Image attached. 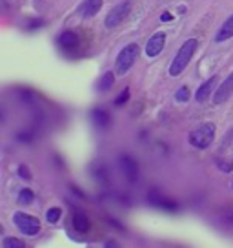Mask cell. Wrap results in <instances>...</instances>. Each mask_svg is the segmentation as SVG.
I'll use <instances>...</instances> for the list:
<instances>
[{
	"label": "cell",
	"instance_id": "obj_3",
	"mask_svg": "<svg viewBox=\"0 0 233 248\" xmlns=\"http://www.w3.org/2000/svg\"><path fill=\"white\" fill-rule=\"evenodd\" d=\"M215 139V124L211 123H204L201 126H197L193 132L189 133V144L195 148H199V150H204V148H208L213 142Z\"/></svg>",
	"mask_w": 233,
	"mask_h": 248
},
{
	"label": "cell",
	"instance_id": "obj_22",
	"mask_svg": "<svg viewBox=\"0 0 233 248\" xmlns=\"http://www.w3.org/2000/svg\"><path fill=\"white\" fill-rule=\"evenodd\" d=\"M217 166L222 171H232L233 170V161L232 159H217Z\"/></svg>",
	"mask_w": 233,
	"mask_h": 248
},
{
	"label": "cell",
	"instance_id": "obj_6",
	"mask_svg": "<svg viewBox=\"0 0 233 248\" xmlns=\"http://www.w3.org/2000/svg\"><path fill=\"white\" fill-rule=\"evenodd\" d=\"M232 95H233V73L228 78H224V80L220 82V86L215 90L213 104H215V106H220V104H224Z\"/></svg>",
	"mask_w": 233,
	"mask_h": 248
},
{
	"label": "cell",
	"instance_id": "obj_2",
	"mask_svg": "<svg viewBox=\"0 0 233 248\" xmlns=\"http://www.w3.org/2000/svg\"><path fill=\"white\" fill-rule=\"evenodd\" d=\"M139 55H140L139 44H128V46L122 47L118 51V55H116V61H115L116 77H124L126 73L133 68V64L139 59Z\"/></svg>",
	"mask_w": 233,
	"mask_h": 248
},
{
	"label": "cell",
	"instance_id": "obj_18",
	"mask_svg": "<svg viewBox=\"0 0 233 248\" xmlns=\"http://www.w3.org/2000/svg\"><path fill=\"white\" fill-rule=\"evenodd\" d=\"M33 199H35V194L29 188H22L20 190V194H18V202L20 204H29V202H33Z\"/></svg>",
	"mask_w": 233,
	"mask_h": 248
},
{
	"label": "cell",
	"instance_id": "obj_4",
	"mask_svg": "<svg viewBox=\"0 0 233 248\" xmlns=\"http://www.w3.org/2000/svg\"><path fill=\"white\" fill-rule=\"evenodd\" d=\"M131 13V0H124V2H118L116 6L108 11V15L104 18V24H106V28L109 30H115L116 26H120V24L126 20V16Z\"/></svg>",
	"mask_w": 233,
	"mask_h": 248
},
{
	"label": "cell",
	"instance_id": "obj_17",
	"mask_svg": "<svg viewBox=\"0 0 233 248\" xmlns=\"http://www.w3.org/2000/svg\"><path fill=\"white\" fill-rule=\"evenodd\" d=\"M60 216H62V210L58 208V206H55V208H49L46 212V221H47V223H51V225H55V223H58Z\"/></svg>",
	"mask_w": 233,
	"mask_h": 248
},
{
	"label": "cell",
	"instance_id": "obj_11",
	"mask_svg": "<svg viewBox=\"0 0 233 248\" xmlns=\"http://www.w3.org/2000/svg\"><path fill=\"white\" fill-rule=\"evenodd\" d=\"M58 46L62 49H75L78 46V35L75 31H62L58 37Z\"/></svg>",
	"mask_w": 233,
	"mask_h": 248
},
{
	"label": "cell",
	"instance_id": "obj_9",
	"mask_svg": "<svg viewBox=\"0 0 233 248\" xmlns=\"http://www.w3.org/2000/svg\"><path fill=\"white\" fill-rule=\"evenodd\" d=\"M102 2H104V0H84V2L80 4L78 11H80V15L84 16V18H91V16H95L101 11Z\"/></svg>",
	"mask_w": 233,
	"mask_h": 248
},
{
	"label": "cell",
	"instance_id": "obj_15",
	"mask_svg": "<svg viewBox=\"0 0 233 248\" xmlns=\"http://www.w3.org/2000/svg\"><path fill=\"white\" fill-rule=\"evenodd\" d=\"M91 119H93V123L97 124V126H102V128L109 124V113L101 108H97L91 111Z\"/></svg>",
	"mask_w": 233,
	"mask_h": 248
},
{
	"label": "cell",
	"instance_id": "obj_8",
	"mask_svg": "<svg viewBox=\"0 0 233 248\" xmlns=\"http://www.w3.org/2000/svg\"><path fill=\"white\" fill-rule=\"evenodd\" d=\"M118 161H120V168H122L126 177L130 179V181H135V179H137V173H139V166L135 163V159L130 157V155H120Z\"/></svg>",
	"mask_w": 233,
	"mask_h": 248
},
{
	"label": "cell",
	"instance_id": "obj_24",
	"mask_svg": "<svg viewBox=\"0 0 233 248\" xmlns=\"http://www.w3.org/2000/svg\"><path fill=\"white\" fill-rule=\"evenodd\" d=\"M171 18H173V16H171L168 11H166V13H162V16H160V20H162V22H170Z\"/></svg>",
	"mask_w": 233,
	"mask_h": 248
},
{
	"label": "cell",
	"instance_id": "obj_5",
	"mask_svg": "<svg viewBox=\"0 0 233 248\" xmlns=\"http://www.w3.org/2000/svg\"><path fill=\"white\" fill-rule=\"evenodd\" d=\"M13 221H15L16 228L24 233V235H37L40 232V221L35 216H29V214H24V212H15L13 216Z\"/></svg>",
	"mask_w": 233,
	"mask_h": 248
},
{
	"label": "cell",
	"instance_id": "obj_13",
	"mask_svg": "<svg viewBox=\"0 0 233 248\" xmlns=\"http://www.w3.org/2000/svg\"><path fill=\"white\" fill-rule=\"evenodd\" d=\"M233 37V16H230L220 28H218L217 35H215V40L217 42H224V40L232 39Z\"/></svg>",
	"mask_w": 233,
	"mask_h": 248
},
{
	"label": "cell",
	"instance_id": "obj_7",
	"mask_svg": "<svg viewBox=\"0 0 233 248\" xmlns=\"http://www.w3.org/2000/svg\"><path fill=\"white\" fill-rule=\"evenodd\" d=\"M164 44H166V35H164L162 31H159L155 35H151L148 40V44H146V55L148 57H157V55H160V51L164 49Z\"/></svg>",
	"mask_w": 233,
	"mask_h": 248
},
{
	"label": "cell",
	"instance_id": "obj_10",
	"mask_svg": "<svg viewBox=\"0 0 233 248\" xmlns=\"http://www.w3.org/2000/svg\"><path fill=\"white\" fill-rule=\"evenodd\" d=\"M149 201L153 202L155 206H159V208H166V210H170V212L177 210V202H173L171 199L164 197V195L159 194L157 190H151V194H149Z\"/></svg>",
	"mask_w": 233,
	"mask_h": 248
},
{
	"label": "cell",
	"instance_id": "obj_25",
	"mask_svg": "<svg viewBox=\"0 0 233 248\" xmlns=\"http://www.w3.org/2000/svg\"><path fill=\"white\" fill-rule=\"evenodd\" d=\"M106 247H118V243L116 241H109V243H106Z\"/></svg>",
	"mask_w": 233,
	"mask_h": 248
},
{
	"label": "cell",
	"instance_id": "obj_12",
	"mask_svg": "<svg viewBox=\"0 0 233 248\" xmlns=\"http://www.w3.org/2000/svg\"><path fill=\"white\" fill-rule=\"evenodd\" d=\"M215 84H217V77H211L208 78L204 84L197 90V93H195V99H197V102H206L208 101V97H210V93L213 92V88H215Z\"/></svg>",
	"mask_w": 233,
	"mask_h": 248
},
{
	"label": "cell",
	"instance_id": "obj_1",
	"mask_svg": "<svg viewBox=\"0 0 233 248\" xmlns=\"http://www.w3.org/2000/svg\"><path fill=\"white\" fill-rule=\"evenodd\" d=\"M197 46H199V42L195 39H188L186 42L180 46V49L177 51V55H175V59L171 61V66H170L171 77H179L180 73L186 70L189 61H191V57H193L195 49H197Z\"/></svg>",
	"mask_w": 233,
	"mask_h": 248
},
{
	"label": "cell",
	"instance_id": "obj_21",
	"mask_svg": "<svg viewBox=\"0 0 233 248\" xmlns=\"http://www.w3.org/2000/svg\"><path fill=\"white\" fill-rule=\"evenodd\" d=\"M128 99H130V88H124L122 93L115 99V106H124L126 102H128Z\"/></svg>",
	"mask_w": 233,
	"mask_h": 248
},
{
	"label": "cell",
	"instance_id": "obj_14",
	"mask_svg": "<svg viewBox=\"0 0 233 248\" xmlns=\"http://www.w3.org/2000/svg\"><path fill=\"white\" fill-rule=\"evenodd\" d=\"M89 217L86 216V214H82V212H77L75 216H73V228L77 230V232L84 233L89 230Z\"/></svg>",
	"mask_w": 233,
	"mask_h": 248
},
{
	"label": "cell",
	"instance_id": "obj_23",
	"mask_svg": "<svg viewBox=\"0 0 233 248\" xmlns=\"http://www.w3.org/2000/svg\"><path fill=\"white\" fill-rule=\"evenodd\" d=\"M18 175H20L24 181H29V179H31V171H29V168H28L26 164H20V166H18Z\"/></svg>",
	"mask_w": 233,
	"mask_h": 248
},
{
	"label": "cell",
	"instance_id": "obj_16",
	"mask_svg": "<svg viewBox=\"0 0 233 248\" xmlns=\"http://www.w3.org/2000/svg\"><path fill=\"white\" fill-rule=\"evenodd\" d=\"M115 75H116L115 71H106V73L102 75L101 82H99V90H101V92H109L113 82H115Z\"/></svg>",
	"mask_w": 233,
	"mask_h": 248
},
{
	"label": "cell",
	"instance_id": "obj_20",
	"mask_svg": "<svg viewBox=\"0 0 233 248\" xmlns=\"http://www.w3.org/2000/svg\"><path fill=\"white\" fill-rule=\"evenodd\" d=\"M175 101L177 102H188L189 101V88L188 86H180L177 93H175Z\"/></svg>",
	"mask_w": 233,
	"mask_h": 248
},
{
	"label": "cell",
	"instance_id": "obj_19",
	"mask_svg": "<svg viewBox=\"0 0 233 248\" xmlns=\"http://www.w3.org/2000/svg\"><path fill=\"white\" fill-rule=\"evenodd\" d=\"M2 247L4 248H26V243L20 239H16V237H6L4 243H2Z\"/></svg>",
	"mask_w": 233,
	"mask_h": 248
}]
</instances>
